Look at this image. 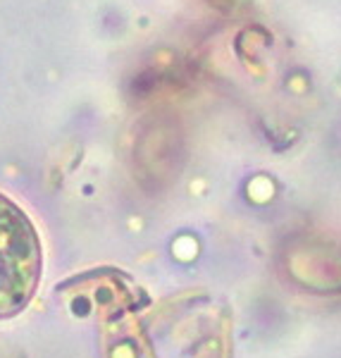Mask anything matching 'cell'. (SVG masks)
Listing matches in <instances>:
<instances>
[{"instance_id":"6da1fadb","label":"cell","mask_w":341,"mask_h":358,"mask_svg":"<svg viewBox=\"0 0 341 358\" xmlns=\"http://www.w3.org/2000/svg\"><path fill=\"white\" fill-rule=\"evenodd\" d=\"M43 248L31 217L0 192V320L20 315L41 285Z\"/></svg>"},{"instance_id":"7a4b0ae2","label":"cell","mask_w":341,"mask_h":358,"mask_svg":"<svg viewBox=\"0 0 341 358\" xmlns=\"http://www.w3.org/2000/svg\"><path fill=\"white\" fill-rule=\"evenodd\" d=\"M210 3H215V5H229V3H234V0H210Z\"/></svg>"}]
</instances>
